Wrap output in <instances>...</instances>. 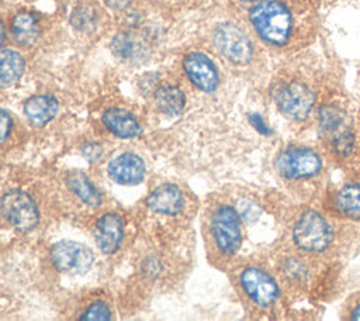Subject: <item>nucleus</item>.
Returning a JSON list of instances; mask_svg holds the SVG:
<instances>
[{
	"label": "nucleus",
	"mask_w": 360,
	"mask_h": 321,
	"mask_svg": "<svg viewBox=\"0 0 360 321\" xmlns=\"http://www.w3.org/2000/svg\"><path fill=\"white\" fill-rule=\"evenodd\" d=\"M274 165L284 179L300 180L318 175L322 169V159L309 148L290 146L277 155Z\"/></svg>",
	"instance_id": "4"
},
{
	"label": "nucleus",
	"mask_w": 360,
	"mask_h": 321,
	"mask_svg": "<svg viewBox=\"0 0 360 321\" xmlns=\"http://www.w3.org/2000/svg\"><path fill=\"white\" fill-rule=\"evenodd\" d=\"M242 1H255V0H242Z\"/></svg>",
	"instance_id": "29"
},
{
	"label": "nucleus",
	"mask_w": 360,
	"mask_h": 321,
	"mask_svg": "<svg viewBox=\"0 0 360 321\" xmlns=\"http://www.w3.org/2000/svg\"><path fill=\"white\" fill-rule=\"evenodd\" d=\"M249 121H250V124L255 127V130H256L259 134H263V135H269V134H270V128H269V125L263 121V118H262L260 114H257V113L249 114Z\"/></svg>",
	"instance_id": "26"
},
{
	"label": "nucleus",
	"mask_w": 360,
	"mask_h": 321,
	"mask_svg": "<svg viewBox=\"0 0 360 321\" xmlns=\"http://www.w3.org/2000/svg\"><path fill=\"white\" fill-rule=\"evenodd\" d=\"M108 176L120 184H139L146 175V165L141 156L132 152H124L108 162Z\"/></svg>",
	"instance_id": "12"
},
{
	"label": "nucleus",
	"mask_w": 360,
	"mask_h": 321,
	"mask_svg": "<svg viewBox=\"0 0 360 321\" xmlns=\"http://www.w3.org/2000/svg\"><path fill=\"white\" fill-rule=\"evenodd\" d=\"M11 32L18 44L25 46L34 45L41 35L38 17L30 11L17 13L11 21Z\"/></svg>",
	"instance_id": "16"
},
{
	"label": "nucleus",
	"mask_w": 360,
	"mask_h": 321,
	"mask_svg": "<svg viewBox=\"0 0 360 321\" xmlns=\"http://www.w3.org/2000/svg\"><path fill=\"white\" fill-rule=\"evenodd\" d=\"M59 103L51 94H37L24 103V114L34 127H44L58 114Z\"/></svg>",
	"instance_id": "15"
},
{
	"label": "nucleus",
	"mask_w": 360,
	"mask_h": 321,
	"mask_svg": "<svg viewBox=\"0 0 360 321\" xmlns=\"http://www.w3.org/2000/svg\"><path fill=\"white\" fill-rule=\"evenodd\" d=\"M238 213H239V215H240L242 218H245L246 221L252 222V221H255V220L259 218V215H260V208H259L253 201H250V200H242V201L239 203V210H238Z\"/></svg>",
	"instance_id": "25"
},
{
	"label": "nucleus",
	"mask_w": 360,
	"mask_h": 321,
	"mask_svg": "<svg viewBox=\"0 0 360 321\" xmlns=\"http://www.w3.org/2000/svg\"><path fill=\"white\" fill-rule=\"evenodd\" d=\"M0 125H1V142L4 144L10 131H11V127H13V120H11V115L7 113V110H1V118H0Z\"/></svg>",
	"instance_id": "27"
},
{
	"label": "nucleus",
	"mask_w": 360,
	"mask_h": 321,
	"mask_svg": "<svg viewBox=\"0 0 360 321\" xmlns=\"http://www.w3.org/2000/svg\"><path fill=\"white\" fill-rule=\"evenodd\" d=\"M72 24L80 31H91L97 24V15L90 7L83 6L73 11Z\"/></svg>",
	"instance_id": "22"
},
{
	"label": "nucleus",
	"mask_w": 360,
	"mask_h": 321,
	"mask_svg": "<svg viewBox=\"0 0 360 321\" xmlns=\"http://www.w3.org/2000/svg\"><path fill=\"white\" fill-rule=\"evenodd\" d=\"M111 318H112L111 307L108 306V303L103 300H96L91 304H89L80 315V320H86V321H90V320L105 321Z\"/></svg>",
	"instance_id": "23"
},
{
	"label": "nucleus",
	"mask_w": 360,
	"mask_h": 321,
	"mask_svg": "<svg viewBox=\"0 0 360 321\" xmlns=\"http://www.w3.org/2000/svg\"><path fill=\"white\" fill-rule=\"evenodd\" d=\"M240 286L248 297L259 307H271L278 298V286L276 280L262 268L249 266L239 276Z\"/></svg>",
	"instance_id": "9"
},
{
	"label": "nucleus",
	"mask_w": 360,
	"mask_h": 321,
	"mask_svg": "<svg viewBox=\"0 0 360 321\" xmlns=\"http://www.w3.org/2000/svg\"><path fill=\"white\" fill-rule=\"evenodd\" d=\"M101 120L104 127L111 134L122 139L135 138L142 132L138 118L131 111L124 108H110L104 111Z\"/></svg>",
	"instance_id": "14"
},
{
	"label": "nucleus",
	"mask_w": 360,
	"mask_h": 321,
	"mask_svg": "<svg viewBox=\"0 0 360 321\" xmlns=\"http://www.w3.org/2000/svg\"><path fill=\"white\" fill-rule=\"evenodd\" d=\"M55 269L69 275H84L90 270L94 255L90 248L76 241H59L51 248Z\"/></svg>",
	"instance_id": "7"
},
{
	"label": "nucleus",
	"mask_w": 360,
	"mask_h": 321,
	"mask_svg": "<svg viewBox=\"0 0 360 321\" xmlns=\"http://www.w3.org/2000/svg\"><path fill=\"white\" fill-rule=\"evenodd\" d=\"M210 231L217 249L222 255L232 256L238 252L242 244V227L238 210L228 204L218 206L211 215Z\"/></svg>",
	"instance_id": "3"
},
{
	"label": "nucleus",
	"mask_w": 360,
	"mask_h": 321,
	"mask_svg": "<svg viewBox=\"0 0 360 321\" xmlns=\"http://www.w3.org/2000/svg\"><path fill=\"white\" fill-rule=\"evenodd\" d=\"M93 238L97 248L105 253H115L124 241V221L122 218L114 213H104L97 218L93 227Z\"/></svg>",
	"instance_id": "10"
},
{
	"label": "nucleus",
	"mask_w": 360,
	"mask_h": 321,
	"mask_svg": "<svg viewBox=\"0 0 360 321\" xmlns=\"http://www.w3.org/2000/svg\"><path fill=\"white\" fill-rule=\"evenodd\" d=\"M214 41L219 52L233 63L245 65L252 58L253 48L250 39L232 23L219 24L215 28Z\"/></svg>",
	"instance_id": "8"
},
{
	"label": "nucleus",
	"mask_w": 360,
	"mask_h": 321,
	"mask_svg": "<svg viewBox=\"0 0 360 321\" xmlns=\"http://www.w3.org/2000/svg\"><path fill=\"white\" fill-rule=\"evenodd\" d=\"M82 155L84 156V159H87L90 163H96L103 158L104 149L100 144L97 142H87L82 146Z\"/></svg>",
	"instance_id": "24"
},
{
	"label": "nucleus",
	"mask_w": 360,
	"mask_h": 321,
	"mask_svg": "<svg viewBox=\"0 0 360 321\" xmlns=\"http://www.w3.org/2000/svg\"><path fill=\"white\" fill-rule=\"evenodd\" d=\"M250 23L259 37L267 44L281 46L291 35L292 18L285 4L277 0L260 1L250 8Z\"/></svg>",
	"instance_id": "1"
},
{
	"label": "nucleus",
	"mask_w": 360,
	"mask_h": 321,
	"mask_svg": "<svg viewBox=\"0 0 360 321\" xmlns=\"http://www.w3.org/2000/svg\"><path fill=\"white\" fill-rule=\"evenodd\" d=\"M24 58L14 49L3 48L0 52V82L3 87L14 84L24 72Z\"/></svg>",
	"instance_id": "20"
},
{
	"label": "nucleus",
	"mask_w": 360,
	"mask_h": 321,
	"mask_svg": "<svg viewBox=\"0 0 360 321\" xmlns=\"http://www.w3.org/2000/svg\"><path fill=\"white\" fill-rule=\"evenodd\" d=\"M350 320H360V303H357L350 311Z\"/></svg>",
	"instance_id": "28"
},
{
	"label": "nucleus",
	"mask_w": 360,
	"mask_h": 321,
	"mask_svg": "<svg viewBox=\"0 0 360 321\" xmlns=\"http://www.w3.org/2000/svg\"><path fill=\"white\" fill-rule=\"evenodd\" d=\"M155 103L156 107L169 117L179 115L186 104V97L181 89L173 84L160 86L155 93Z\"/></svg>",
	"instance_id": "19"
},
{
	"label": "nucleus",
	"mask_w": 360,
	"mask_h": 321,
	"mask_svg": "<svg viewBox=\"0 0 360 321\" xmlns=\"http://www.w3.org/2000/svg\"><path fill=\"white\" fill-rule=\"evenodd\" d=\"M1 214L18 231L27 232L37 227L39 211L34 199L18 189L7 190L1 197Z\"/></svg>",
	"instance_id": "5"
},
{
	"label": "nucleus",
	"mask_w": 360,
	"mask_h": 321,
	"mask_svg": "<svg viewBox=\"0 0 360 321\" xmlns=\"http://www.w3.org/2000/svg\"><path fill=\"white\" fill-rule=\"evenodd\" d=\"M66 184L70 191L86 206L98 207L103 204V193L94 183L82 172H72L68 175Z\"/></svg>",
	"instance_id": "17"
},
{
	"label": "nucleus",
	"mask_w": 360,
	"mask_h": 321,
	"mask_svg": "<svg viewBox=\"0 0 360 321\" xmlns=\"http://www.w3.org/2000/svg\"><path fill=\"white\" fill-rule=\"evenodd\" d=\"M183 69L190 82L205 93L218 87L219 75L214 62L201 52H191L183 59Z\"/></svg>",
	"instance_id": "11"
},
{
	"label": "nucleus",
	"mask_w": 360,
	"mask_h": 321,
	"mask_svg": "<svg viewBox=\"0 0 360 321\" xmlns=\"http://www.w3.org/2000/svg\"><path fill=\"white\" fill-rule=\"evenodd\" d=\"M292 239L305 252H322L330 245L333 231L319 213L308 210L297 220L292 228Z\"/></svg>",
	"instance_id": "2"
},
{
	"label": "nucleus",
	"mask_w": 360,
	"mask_h": 321,
	"mask_svg": "<svg viewBox=\"0 0 360 321\" xmlns=\"http://www.w3.org/2000/svg\"><path fill=\"white\" fill-rule=\"evenodd\" d=\"M278 110L291 120H304L312 110L315 96L309 87L300 82H288L273 90Z\"/></svg>",
	"instance_id": "6"
},
{
	"label": "nucleus",
	"mask_w": 360,
	"mask_h": 321,
	"mask_svg": "<svg viewBox=\"0 0 360 321\" xmlns=\"http://www.w3.org/2000/svg\"><path fill=\"white\" fill-rule=\"evenodd\" d=\"M111 48L114 54L122 59H135L143 52V42L132 34H120L112 42Z\"/></svg>",
	"instance_id": "21"
},
{
	"label": "nucleus",
	"mask_w": 360,
	"mask_h": 321,
	"mask_svg": "<svg viewBox=\"0 0 360 321\" xmlns=\"http://www.w3.org/2000/svg\"><path fill=\"white\" fill-rule=\"evenodd\" d=\"M335 208L345 217L360 220V183H347L333 197Z\"/></svg>",
	"instance_id": "18"
},
{
	"label": "nucleus",
	"mask_w": 360,
	"mask_h": 321,
	"mask_svg": "<svg viewBox=\"0 0 360 321\" xmlns=\"http://www.w3.org/2000/svg\"><path fill=\"white\" fill-rule=\"evenodd\" d=\"M146 206L159 214L174 215L184 207V196L179 186L173 183H163L155 187L146 197Z\"/></svg>",
	"instance_id": "13"
}]
</instances>
